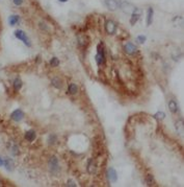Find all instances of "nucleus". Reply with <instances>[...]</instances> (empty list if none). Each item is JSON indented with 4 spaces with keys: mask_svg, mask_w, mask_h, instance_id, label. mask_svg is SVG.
Here are the masks:
<instances>
[{
    "mask_svg": "<svg viewBox=\"0 0 184 187\" xmlns=\"http://www.w3.org/2000/svg\"><path fill=\"white\" fill-rule=\"evenodd\" d=\"M35 138H37V134H35V132L33 130H29V131H27L25 133V139L27 141L32 142L33 140H35Z\"/></svg>",
    "mask_w": 184,
    "mask_h": 187,
    "instance_id": "obj_11",
    "label": "nucleus"
},
{
    "mask_svg": "<svg viewBox=\"0 0 184 187\" xmlns=\"http://www.w3.org/2000/svg\"><path fill=\"white\" fill-rule=\"evenodd\" d=\"M15 37H16L17 39L21 40V41H22L26 46H28V47H30L31 46V41L28 38V36L26 35L25 31H21V29H17V31H15Z\"/></svg>",
    "mask_w": 184,
    "mask_h": 187,
    "instance_id": "obj_2",
    "label": "nucleus"
},
{
    "mask_svg": "<svg viewBox=\"0 0 184 187\" xmlns=\"http://www.w3.org/2000/svg\"><path fill=\"white\" fill-rule=\"evenodd\" d=\"M146 40H147V37H146V36H144V35H141V36H138V37L136 38V41L138 42V43H141V44L145 43Z\"/></svg>",
    "mask_w": 184,
    "mask_h": 187,
    "instance_id": "obj_25",
    "label": "nucleus"
},
{
    "mask_svg": "<svg viewBox=\"0 0 184 187\" xmlns=\"http://www.w3.org/2000/svg\"><path fill=\"white\" fill-rule=\"evenodd\" d=\"M154 117L158 118V119H163V118L166 117V115H164L163 112H158V113H156L155 115H154Z\"/></svg>",
    "mask_w": 184,
    "mask_h": 187,
    "instance_id": "obj_27",
    "label": "nucleus"
},
{
    "mask_svg": "<svg viewBox=\"0 0 184 187\" xmlns=\"http://www.w3.org/2000/svg\"><path fill=\"white\" fill-rule=\"evenodd\" d=\"M51 84H52V86L56 89H60L61 87H63V83H61L60 78H58V77H54L53 80H51Z\"/></svg>",
    "mask_w": 184,
    "mask_h": 187,
    "instance_id": "obj_19",
    "label": "nucleus"
},
{
    "mask_svg": "<svg viewBox=\"0 0 184 187\" xmlns=\"http://www.w3.org/2000/svg\"><path fill=\"white\" fill-rule=\"evenodd\" d=\"M78 92V87L75 84L69 85V93L70 94H76Z\"/></svg>",
    "mask_w": 184,
    "mask_h": 187,
    "instance_id": "obj_21",
    "label": "nucleus"
},
{
    "mask_svg": "<svg viewBox=\"0 0 184 187\" xmlns=\"http://www.w3.org/2000/svg\"><path fill=\"white\" fill-rule=\"evenodd\" d=\"M96 171H97V165H96V163H95V161L94 160H92L91 159L90 161H88V174H95L96 173Z\"/></svg>",
    "mask_w": 184,
    "mask_h": 187,
    "instance_id": "obj_14",
    "label": "nucleus"
},
{
    "mask_svg": "<svg viewBox=\"0 0 184 187\" xmlns=\"http://www.w3.org/2000/svg\"><path fill=\"white\" fill-rule=\"evenodd\" d=\"M117 23L113 20H107L105 22V31L108 35H115L117 31Z\"/></svg>",
    "mask_w": 184,
    "mask_h": 187,
    "instance_id": "obj_4",
    "label": "nucleus"
},
{
    "mask_svg": "<svg viewBox=\"0 0 184 187\" xmlns=\"http://www.w3.org/2000/svg\"><path fill=\"white\" fill-rule=\"evenodd\" d=\"M169 109H170V111L172 113H177L179 110V107L175 101H169Z\"/></svg>",
    "mask_w": 184,
    "mask_h": 187,
    "instance_id": "obj_16",
    "label": "nucleus"
},
{
    "mask_svg": "<svg viewBox=\"0 0 184 187\" xmlns=\"http://www.w3.org/2000/svg\"><path fill=\"white\" fill-rule=\"evenodd\" d=\"M141 12H138V13H134V14L131 15V19H130L131 25H134L135 23L139 20V18H141Z\"/></svg>",
    "mask_w": 184,
    "mask_h": 187,
    "instance_id": "obj_18",
    "label": "nucleus"
},
{
    "mask_svg": "<svg viewBox=\"0 0 184 187\" xmlns=\"http://www.w3.org/2000/svg\"><path fill=\"white\" fill-rule=\"evenodd\" d=\"M10 118H12L14 121H17V122L21 121V120L24 118V112H23L22 110H20V109L15 110V111L13 112L12 114H10Z\"/></svg>",
    "mask_w": 184,
    "mask_h": 187,
    "instance_id": "obj_6",
    "label": "nucleus"
},
{
    "mask_svg": "<svg viewBox=\"0 0 184 187\" xmlns=\"http://www.w3.org/2000/svg\"><path fill=\"white\" fill-rule=\"evenodd\" d=\"M173 22H175V24L176 25H179V26H181V25L183 24V19L181 16H177L175 17L174 19H173Z\"/></svg>",
    "mask_w": 184,
    "mask_h": 187,
    "instance_id": "obj_22",
    "label": "nucleus"
},
{
    "mask_svg": "<svg viewBox=\"0 0 184 187\" xmlns=\"http://www.w3.org/2000/svg\"><path fill=\"white\" fill-rule=\"evenodd\" d=\"M153 15H154V10L153 7H149L148 8V15H147V26H150L153 22Z\"/></svg>",
    "mask_w": 184,
    "mask_h": 187,
    "instance_id": "obj_15",
    "label": "nucleus"
},
{
    "mask_svg": "<svg viewBox=\"0 0 184 187\" xmlns=\"http://www.w3.org/2000/svg\"><path fill=\"white\" fill-rule=\"evenodd\" d=\"M77 41H78V44H79L80 46L85 47V46L88 44V38L86 37L85 35H78Z\"/></svg>",
    "mask_w": 184,
    "mask_h": 187,
    "instance_id": "obj_10",
    "label": "nucleus"
},
{
    "mask_svg": "<svg viewBox=\"0 0 184 187\" xmlns=\"http://www.w3.org/2000/svg\"><path fill=\"white\" fill-rule=\"evenodd\" d=\"M50 65H51L52 67H57V66L60 65V60H58L57 58H52L51 61H50Z\"/></svg>",
    "mask_w": 184,
    "mask_h": 187,
    "instance_id": "obj_24",
    "label": "nucleus"
},
{
    "mask_svg": "<svg viewBox=\"0 0 184 187\" xmlns=\"http://www.w3.org/2000/svg\"><path fill=\"white\" fill-rule=\"evenodd\" d=\"M67 186H71V187L76 186L75 181H73V180H69V181H68V183H67Z\"/></svg>",
    "mask_w": 184,
    "mask_h": 187,
    "instance_id": "obj_29",
    "label": "nucleus"
},
{
    "mask_svg": "<svg viewBox=\"0 0 184 187\" xmlns=\"http://www.w3.org/2000/svg\"><path fill=\"white\" fill-rule=\"evenodd\" d=\"M105 5L109 10L113 12L119 8V0H104Z\"/></svg>",
    "mask_w": 184,
    "mask_h": 187,
    "instance_id": "obj_7",
    "label": "nucleus"
},
{
    "mask_svg": "<svg viewBox=\"0 0 184 187\" xmlns=\"http://www.w3.org/2000/svg\"><path fill=\"white\" fill-rule=\"evenodd\" d=\"M175 129H176L177 133L180 136H183V120H178L175 124Z\"/></svg>",
    "mask_w": 184,
    "mask_h": 187,
    "instance_id": "obj_17",
    "label": "nucleus"
},
{
    "mask_svg": "<svg viewBox=\"0 0 184 187\" xmlns=\"http://www.w3.org/2000/svg\"><path fill=\"white\" fill-rule=\"evenodd\" d=\"M48 164H49V169H50V171H51V174L56 175V174L60 171V164H58V160L56 157H54V156L51 157V158L49 159Z\"/></svg>",
    "mask_w": 184,
    "mask_h": 187,
    "instance_id": "obj_3",
    "label": "nucleus"
},
{
    "mask_svg": "<svg viewBox=\"0 0 184 187\" xmlns=\"http://www.w3.org/2000/svg\"><path fill=\"white\" fill-rule=\"evenodd\" d=\"M124 49H125V52L128 54H130V56L135 54L137 52V47L133 43H131V42H128V43L125 45Z\"/></svg>",
    "mask_w": 184,
    "mask_h": 187,
    "instance_id": "obj_8",
    "label": "nucleus"
},
{
    "mask_svg": "<svg viewBox=\"0 0 184 187\" xmlns=\"http://www.w3.org/2000/svg\"><path fill=\"white\" fill-rule=\"evenodd\" d=\"M22 85H23V83H22V80H21V78L17 77L16 80H14V89L16 91L20 90V89L22 88Z\"/></svg>",
    "mask_w": 184,
    "mask_h": 187,
    "instance_id": "obj_20",
    "label": "nucleus"
},
{
    "mask_svg": "<svg viewBox=\"0 0 184 187\" xmlns=\"http://www.w3.org/2000/svg\"><path fill=\"white\" fill-rule=\"evenodd\" d=\"M60 2H67L68 0H60Z\"/></svg>",
    "mask_w": 184,
    "mask_h": 187,
    "instance_id": "obj_31",
    "label": "nucleus"
},
{
    "mask_svg": "<svg viewBox=\"0 0 184 187\" xmlns=\"http://www.w3.org/2000/svg\"><path fill=\"white\" fill-rule=\"evenodd\" d=\"M13 2H14L15 5L17 6H20L23 4V2H24V0H13Z\"/></svg>",
    "mask_w": 184,
    "mask_h": 187,
    "instance_id": "obj_28",
    "label": "nucleus"
},
{
    "mask_svg": "<svg viewBox=\"0 0 184 187\" xmlns=\"http://www.w3.org/2000/svg\"><path fill=\"white\" fill-rule=\"evenodd\" d=\"M19 21H20V17H19L18 15H12V16L8 17V24H10V26L17 25L19 23Z\"/></svg>",
    "mask_w": 184,
    "mask_h": 187,
    "instance_id": "obj_13",
    "label": "nucleus"
},
{
    "mask_svg": "<svg viewBox=\"0 0 184 187\" xmlns=\"http://www.w3.org/2000/svg\"><path fill=\"white\" fill-rule=\"evenodd\" d=\"M3 164H4V161L2 160V158H1V157H0V167H1Z\"/></svg>",
    "mask_w": 184,
    "mask_h": 187,
    "instance_id": "obj_30",
    "label": "nucleus"
},
{
    "mask_svg": "<svg viewBox=\"0 0 184 187\" xmlns=\"http://www.w3.org/2000/svg\"><path fill=\"white\" fill-rule=\"evenodd\" d=\"M10 153H12L14 156H17V155L20 154V152H19V148L17 144H14L13 146H10Z\"/></svg>",
    "mask_w": 184,
    "mask_h": 187,
    "instance_id": "obj_23",
    "label": "nucleus"
},
{
    "mask_svg": "<svg viewBox=\"0 0 184 187\" xmlns=\"http://www.w3.org/2000/svg\"><path fill=\"white\" fill-rule=\"evenodd\" d=\"M96 62L98 64L99 66L103 65L105 62V54H104V50H103L102 46L99 45L98 46V52H97V56H96Z\"/></svg>",
    "mask_w": 184,
    "mask_h": 187,
    "instance_id": "obj_5",
    "label": "nucleus"
},
{
    "mask_svg": "<svg viewBox=\"0 0 184 187\" xmlns=\"http://www.w3.org/2000/svg\"><path fill=\"white\" fill-rule=\"evenodd\" d=\"M107 178H108L109 181L113 182V183L117 182V180H118V174H117V171H116L115 168H113V167L108 168V171H107Z\"/></svg>",
    "mask_w": 184,
    "mask_h": 187,
    "instance_id": "obj_9",
    "label": "nucleus"
},
{
    "mask_svg": "<svg viewBox=\"0 0 184 187\" xmlns=\"http://www.w3.org/2000/svg\"><path fill=\"white\" fill-rule=\"evenodd\" d=\"M49 144H54L56 142V140H57V137H56V135H54V134H52V135L49 136Z\"/></svg>",
    "mask_w": 184,
    "mask_h": 187,
    "instance_id": "obj_26",
    "label": "nucleus"
},
{
    "mask_svg": "<svg viewBox=\"0 0 184 187\" xmlns=\"http://www.w3.org/2000/svg\"><path fill=\"white\" fill-rule=\"evenodd\" d=\"M3 165L5 166L6 171H14V168H15L14 161H13L12 159H10V158H5Z\"/></svg>",
    "mask_w": 184,
    "mask_h": 187,
    "instance_id": "obj_12",
    "label": "nucleus"
},
{
    "mask_svg": "<svg viewBox=\"0 0 184 187\" xmlns=\"http://www.w3.org/2000/svg\"><path fill=\"white\" fill-rule=\"evenodd\" d=\"M119 8H121L124 13L129 15H132L134 13H138L141 10L136 7L135 5H133L132 3L130 2H127V1H123V0H119Z\"/></svg>",
    "mask_w": 184,
    "mask_h": 187,
    "instance_id": "obj_1",
    "label": "nucleus"
}]
</instances>
